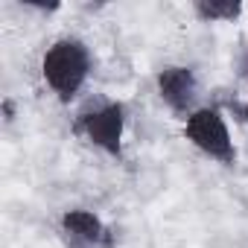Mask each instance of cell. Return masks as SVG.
I'll list each match as a JSON object with an SVG mask.
<instances>
[{
	"mask_svg": "<svg viewBox=\"0 0 248 248\" xmlns=\"http://www.w3.org/2000/svg\"><path fill=\"white\" fill-rule=\"evenodd\" d=\"M187 138L196 149H202L204 155H210L222 164H233V158H236L225 120L213 108H199L187 117Z\"/></svg>",
	"mask_w": 248,
	"mask_h": 248,
	"instance_id": "7a4b0ae2",
	"label": "cell"
},
{
	"mask_svg": "<svg viewBox=\"0 0 248 248\" xmlns=\"http://www.w3.org/2000/svg\"><path fill=\"white\" fill-rule=\"evenodd\" d=\"M158 88H161L164 102L175 111H187V105L196 96V79L187 67H167L158 76Z\"/></svg>",
	"mask_w": 248,
	"mask_h": 248,
	"instance_id": "277c9868",
	"label": "cell"
},
{
	"mask_svg": "<svg viewBox=\"0 0 248 248\" xmlns=\"http://www.w3.org/2000/svg\"><path fill=\"white\" fill-rule=\"evenodd\" d=\"M79 129L102 152L120 155V140H123V108L120 105H108V108H99L93 114H85Z\"/></svg>",
	"mask_w": 248,
	"mask_h": 248,
	"instance_id": "3957f363",
	"label": "cell"
},
{
	"mask_svg": "<svg viewBox=\"0 0 248 248\" xmlns=\"http://www.w3.org/2000/svg\"><path fill=\"white\" fill-rule=\"evenodd\" d=\"M62 225H64V231H67L73 239L88 242V245H96V242H102V236H105L102 222H99L93 213H88V210H67L64 219H62Z\"/></svg>",
	"mask_w": 248,
	"mask_h": 248,
	"instance_id": "5b68a950",
	"label": "cell"
},
{
	"mask_svg": "<svg viewBox=\"0 0 248 248\" xmlns=\"http://www.w3.org/2000/svg\"><path fill=\"white\" fill-rule=\"evenodd\" d=\"M88 76V53L79 41H59L44 56V79L62 96L70 99Z\"/></svg>",
	"mask_w": 248,
	"mask_h": 248,
	"instance_id": "6da1fadb",
	"label": "cell"
},
{
	"mask_svg": "<svg viewBox=\"0 0 248 248\" xmlns=\"http://www.w3.org/2000/svg\"><path fill=\"white\" fill-rule=\"evenodd\" d=\"M196 12L204 21H231L239 15V3H199Z\"/></svg>",
	"mask_w": 248,
	"mask_h": 248,
	"instance_id": "8992f818",
	"label": "cell"
}]
</instances>
